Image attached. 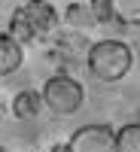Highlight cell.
<instances>
[{
  "mask_svg": "<svg viewBox=\"0 0 140 152\" xmlns=\"http://www.w3.org/2000/svg\"><path fill=\"white\" fill-rule=\"evenodd\" d=\"M85 64L88 73L100 82H119L128 76L131 64H134V52L128 43L122 40H97L88 46L85 52Z\"/></svg>",
  "mask_w": 140,
  "mask_h": 152,
  "instance_id": "6da1fadb",
  "label": "cell"
},
{
  "mask_svg": "<svg viewBox=\"0 0 140 152\" xmlns=\"http://www.w3.org/2000/svg\"><path fill=\"white\" fill-rule=\"evenodd\" d=\"M40 91H43L46 110L55 113V116H70V113H76V110L82 107V97H85L82 82H76L73 76H67V73L49 76Z\"/></svg>",
  "mask_w": 140,
  "mask_h": 152,
  "instance_id": "7a4b0ae2",
  "label": "cell"
},
{
  "mask_svg": "<svg viewBox=\"0 0 140 152\" xmlns=\"http://www.w3.org/2000/svg\"><path fill=\"white\" fill-rule=\"evenodd\" d=\"M70 152H116V131L110 125H82L67 140Z\"/></svg>",
  "mask_w": 140,
  "mask_h": 152,
  "instance_id": "3957f363",
  "label": "cell"
},
{
  "mask_svg": "<svg viewBox=\"0 0 140 152\" xmlns=\"http://www.w3.org/2000/svg\"><path fill=\"white\" fill-rule=\"evenodd\" d=\"M24 9H28L34 28L40 31V37H43V34H52V31L58 28V21H61L58 12H55V6L49 3V0H28V3H24Z\"/></svg>",
  "mask_w": 140,
  "mask_h": 152,
  "instance_id": "277c9868",
  "label": "cell"
},
{
  "mask_svg": "<svg viewBox=\"0 0 140 152\" xmlns=\"http://www.w3.org/2000/svg\"><path fill=\"white\" fill-rule=\"evenodd\" d=\"M24 61V49L21 43L12 37L9 31H3V37H0V76H12Z\"/></svg>",
  "mask_w": 140,
  "mask_h": 152,
  "instance_id": "5b68a950",
  "label": "cell"
},
{
  "mask_svg": "<svg viewBox=\"0 0 140 152\" xmlns=\"http://www.w3.org/2000/svg\"><path fill=\"white\" fill-rule=\"evenodd\" d=\"M6 31L15 37L18 43H34L37 37H40V31L34 28V21H31V15H28V9H24V6H18L15 12H12V18H9V24H6Z\"/></svg>",
  "mask_w": 140,
  "mask_h": 152,
  "instance_id": "8992f818",
  "label": "cell"
},
{
  "mask_svg": "<svg viewBox=\"0 0 140 152\" xmlns=\"http://www.w3.org/2000/svg\"><path fill=\"white\" fill-rule=\"evenodd\" d=\"M40 107H46L43 104V91H31V88L18 91L15 100H12V113H15V119H34V116H40Z\"/></svg>",
  "mask_w": 140,
  "mask_h": 152,
  "instance_id": "52a82bcc",
  "label": "cell"
},
{
  "mask_svg": "<svg viewBox=\"0 0 140 152\" xmlns=\"http://www.w3.org/2000/svg\"><path fill=\"white\" fill-rule=\"evenodd\" d=\"M116 152H140V122L122 125L116 131Z\"/></svg>",
  "mask_w": 140,
  "mask_h": 152,
  "instance_id": "ba28073f",
  "label": "cell"
},
{
  "mask_svg": "<svg viewBox=\"0 0 140 152\" xmlns=\"http://www.w3.org/2000/svg\"><path fill=\"white\" fill-rule=\"evenodd\" d=\"M119 24H140V0H110Z\"/></svg>",
  "mask_w": 140,
  "mask_h": 152,
  "instance_id": "9c48e42d",
  "label": "cell"
},
{
  "mask_svg": "<svg viewBox=\"0 0 140 152\" xmlns=\"http://www.w3.org/2000/svg\"><path fill=\"white\" fill-rule=\"evenodd\" d=\"M88 9H92L95 24H110V21H116V12H113V3H110V0H88Z\"/></svg>",
  "mask_w": 140,
  "mask_h": 152,
  "instance_id": "30bf717a",
  "label": "cell"
},
{
  "mask_svg": "<svg viewBox=\"0 0 140 152\" xmlns=\"http://www.w3.org/2000/svg\"><path fill=\"white\" fill-rule=\"evenodd\" d=\"M64 18H67L70 28H82L85 21H95V18H92V9L82 6V3H70V6H67V12H64Z\"/></svg>",
  "mask_w": 140,
  "mask_h": 152,
  "instance_id": "8fae6325",
  "label": "cell"
},
{
  "mask_svg": "<svg viewBox=\"0 0 140 152\" xmlns=\"http://www.w3.org/2000/svg\"><path fill=\"white\" fill-rule=\"evenodd\" d=\"M49 152H70V146H67V143H55Z\"/></svg>",
  "mask_w": 140,
  "mask_h": 152,
  "instance_id": "7c38bea8",
  "label": "cell"
},
{
  "mask_svg": "<svg viewBox=\"0 0 140 152\" xmlns=\"http://www.w3.org/2000/svg\"><path fill=\"white\" fill-rule=\"evenodd\" d=\"M3 152H9V149H3Z\"/></svg>",
  "mask_w": 140,
  "mask_h": 152,
  "instance_id": "4fadbf2b",
  "label": "cell"
}]
</instances>
